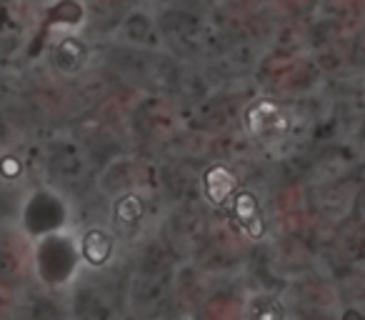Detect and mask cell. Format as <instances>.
I'll list each match as a JSON object with an SVG mask.
<instances>
[{
  "label": "cell",
  "instance_id": "obj_6",
  "mask_svg": "<svg viewBox=\"0 0 365 320\" xmlns=\"http://www.w3.org/2000/svg\"><path fill=\"white\" fill-rule=\"evenodd\" d=\"M86 56H88L86 46H83L78 38H63V41L56 46V51H53L56 66L66 73H76L78 68L86 63Z\"/></svg>",
  "mask_w": 365,
  "mask_h": 320
},
{
  "label": "cell",
  "instance_id": "obj_1",
  "mask_svg": "<svg viewBox=\"0 0 365 320\" xmlns=\"http://www.w3.org/2000/svg\"><path fill=\"white\" fill-rule=\"evenodd\" d=\"M78 263V253L66 235H46L38 248V270L46 283H66Z\"/></svg>",
  "mask_w": 365,
  "mask_h": 320
},
{
  "label": "cell",
  "instance_id": "obj_9",
  "mask_svg": "<svg viewBox=\"0 0 365 320\" xmlns=\"http://www.w3.org/2000/svg\"><path fill=\"white\" fill-rule=\"evenodd\" d=\"M115 215H118V223H123V225H135L138 220L143 218V203H140V198H135V195H125V198H123L120 203H118Z\"/></svg>",
  "mask_w": 365,
  "mask_h": 320
},
{
  "label": "cell",
  "instance_id": "obj_10",
  "mask_svg": "<svg viewBox=\"0 0 365 320\" xmlns=\"http://www.w3.org/2000/svg\"><path fill=\"white\" fill-rule=\"evenodd\" d=\"M28 320H63V315L51 300H36L28 310Z\"/></svg>",
  "mask_w": 365,
  "mask_h": 320
},
{
  "label": "cell",
  "instance_id": "obj_8",
  "mask_svg": "<svg viewBox=\"0 0 365 320\" xmlns=\"http://www.w3.org/2000/svg\"><path fill=\"white\" fill-rule=\"evenodd\" d=\"M248 318L250 320H285V310L273 295H258V298L250 303Z\"/></svg>",
  "mask_w": 365,
  "mask_h": 320
},
{
  "label": "cell",
  "instance_id": "obj_3",
  "mask_svg": "<svg viewBox=\"0 0 365 320\" xmlns=\"http://www.w3.org/2000/svg\"><path fill=\"white\" fill-rule=\"evenodd\" d=\"M63 203L53 193H36L26 208V225L31 233H51L63 225Z\"/></svg>",
  "mask_w": 365,
  "mask_h": 320
},
{
  "label": "cell",
  "instance_id": "obj_5",
  "mask_svg": "<svg viewBox=\"0 0 365 320\" xmlns=\"http://www.w3.org/2000/svg\"><path fill=\"white\" fill-rule=\"evenodd\" d=\"M48 163H51V173L66 183H73L83 175V153L71 143H58Z\"/></svg>",
  "mask_w": 365,
  "mask_h": 320
},
{
  "label": "cell",
  "instance_id": "obj_4",
  "mask_svg": "<svg viewBox=\"0 0 365 320\" xmlns=\"http://www.w3.org/2000/svg\"><path fill=\"white\" fill-rule=\"evenodd\" d=\"M170 293V273H138L133 285V300L143 313H155Z\"/></svg>",
  "mask_w": 365,
  "mask_h": 320
},
{
  "label": "cell",
  "instance_id": "obj_7",
  "mask_svg": "<svg viewBox=\"0 0 365 320\" xmlns=\"http://www.w3.org/2000/svg\"><path fill=\"white\" fill-rule=\"evenodd\" d=\"M110 238H108L106 233H101V230H91V233L83 238V245H81V253L83 258H88V263L93 265H101L108 260V255H110Z\"/></svg>",
  "mask_w": 365,
  "mask_h": 320
},
{
  "label": "cell",
  "instance_id": "obj_2",
  "mask_svg": "<svg viewBox=\"0 0 365 320\" xmlns=\"http://www.w3.org/2000/svg\"><path fill=\"white\" fill-rule=\"evenodd\" d=\"M115 295L101 285H83L73 300L76 320H115Z\"/></svg>",
  "mask_w": 365,
  "mask_h": 320
},
{
  "label": "cell",
  "instance_id": "obj_11",
  "mask_svg": "<svg viewBox=\"0 0 365 320\" xmlns=\"http://www.w3.org/2000/svg\"><path fill=\"white\" fill-rule=\"evenodd\" d=\"M358 203L365 208V180H363V188H360V193H358Z\"/></svg>",
  "mask_w": 365,
  "mask_h": 320
}]
</instances>
